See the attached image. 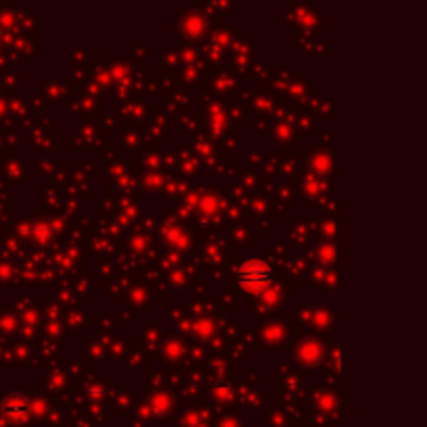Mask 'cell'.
<instances>
[{"instance_id": "2", "label": "cell", "mask_w": 427, "mask_h": 427, "mask_svg": "<svg viewBox=\"0 0 427 427\" xmlns=\"http://www.w3.org/2000/svg\"><path fill=\"white\" fill-rule=\"evenodd\" d=\"M2 409H4V413L10 415V417H23L29 407H27V400H25L23 396L13 394V396H8V398L4 400Z\"/></svg>"}, {"instance_id": "1", "label": "cell", "mask_w": 427, "mask_h": 427, "mask_svg": "<svg viewBox=\"0 0 427 427\" xmlns=\"http://www.w3.org/2000/svg\"><path fill=\"white\" fill-rule=\"evenodd\" d=\"M271 278H274L271 267H269L267 263H263V261H257V259L246 261V263L240 265L238 271H236L238 284L242 285V287H248V290H261V287H265V285L271 282Z\"/></svg>"}]
</instances>
